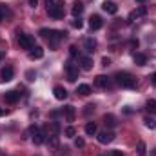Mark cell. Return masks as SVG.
I'll list each match as a JSON object with an SVG mask.
<instances>
[{
    "instance_id": "1",
    "label": "cell",
    "mask_w": 156,
    "mask_h": 156,
    "mask_svg": "<svg viewBox=\"0 0 156 156\" xmlns=\"http://www.w3.org/2000/svg\"><path fill=\"white\" fill-rule=\"evenodd\" d=\"M40 37L49 40V45L55 49L60 40H64L67 37V33L66 31H56V29H40Z\"/></svg>"
},
{
    "instance_id": "2",
    "label": "cell",
    "mask_w": 156,
    "mask_h": 156,
    "mask_svg": "<svg viewBox=\"0 0 156 156\" xmlns=\"http://www.w3.org/2000/svg\"><path fill=\"white\" fill-rule=\"evenodd\" d=\"M115 78H116L118 85H122V87H125V89H134V87H136V78L133 76L131 73L120 71V73H116Z\"/></svg>"
},
{
    "instance_id": "3",
    "label": "cell",
    "mask_w": 156,
    "mask_h": 156,
    "mask_svg": "<svg viewBox=\"0 0 156 156\" xmlns=\"http://www.w3.org/2000/svg\"><path fill=\"white\" fill-rule=\"evenodd\" d=\"M47 15L55 20H62L64 18V7L60 4H53L51 7H47Z\"/></svg>"
},
{
    "instance_id": "4",
    "label": "cell",
    "mask_w": 156,
    "mask_h": 156,
    "mask_svg": "<svg viewBox=\"0 0 156 156\" xmlns=\"http://www.w3.org/2000/svg\"><path fill=\"white\" fill-rule=\"evenodd\" d=\"M18 45L22 47V49H33L35 47V42H33V38L29 37V35H26V33H18Z\"/></svg>"
},
{
    "instance_id": "5",
    "label": "cell",
    "mask_w": 156,
    "mask_h": 156,
    "mask_svg": "<svg viewBox=\"0 0 156 156\" xmlns=\"http://www.w3.org/2000/svg\"><path fill=\"white\" fill-rule=\"evenodd\" d=\"M96 138H98V142L100 144H111L113 140H115V133L113 131H102V133H96Z\"/></svg>"
},
{
    "instance_id": "6",
    "label": "cell",
    "mask_w": 156,
    "mask_h": 156,
    "mask_svg": "<svg viewBox=\"0 0 156 156\" xmlns=\"http://www.w3.org/2000/svg\"><path fill=\"white\" fill-rule=\"evenodd\" d=\"M66 71H67V80H69V82H76V78H78V67H75V64H73L71 60L66 64Z\"/></svg>"
},
{
    "instance_id": "7",
    "label": "cell",
    "mask_w": 156,
    "mask_h": 156,
    "mask_svg": "<svg viewBox=\"0 0 156 156\" xmlns=\"http://www.w3.org/2000/svg\"><path fill=\"white\" fill-rule=\"evenodd\" d=\"M31 133H33V142H35L37 145H42V144L45 142V133L38 131V127H37V125H33V127H31Z\"/></svg>"
},
{
    "instance_id": "8",
    "label": "cell",
    "mask_w": 156,
    "mask_h": 156,
    "mask_svg": "<svg viewBox=\"0 0 156 156\" xmlns=\"http://www.w3.org/2000/svg\"><path fill=\"white\" fill-rule=\"evenodd\" d=\"M102 26H104V20H102L98 15H93V16L89 18V27H91V31H98Z\"/></svg>"
},
{
    "instance_id": "9",
    "label": "cell",
    "mask_w": 156,
    "mask_h": 156,
    "mask_svg": "<svg viewBox=\"0 0 156 156\" xmlns=\"http://www.w3.org/2000/svg\"><path fill=\"white\" fill-rule=\"evenodd\" d=\"M102 9H104L105 13H109V15H116L118 13V5L115 2H111V0H105V2L102 4Z\"/></svg>"
},
{
    "instance_id": "10",
    "label": "cell",
    "mask_w": 156,
    "mask_h": 156,
    "mask_svg": "<svg viewBox=\"0 0 156 156\" xmlns=\"http://www.w3.org/2000/svg\"><path fill=\"white\" fill-rule=\"evenodd\" d=\"M13 75H15L13 67L7 66V67H4V69L0 71V80H2V82H9V80H13Z\"/></svg>"
},
{
    "instance_id": "11",
    "label": "cell",
    "mask_w": 156,
    "mask_h": 156,
    "mask_svg": "<svg viewBox=\"0 0 156 156\" xmlns=\"http://www.w3.org/2000/svg\"><path fill=\"white\" fill-rule=\"evenodd\" d=\"M145 15H147V7H145V5H138L136 11H133V13L129 15V22H133L136 16H145Z\"/></svg>"
},
{
    "instance_id": "12",
    "label": "cell",
    "mask_w": 156,
    "mask_h": 156,
    "mask_svg": "<svg viewBox=\"0 0 156 156\" xmlns=\"http://www.w3.org/2000/svg\"><path fill=\"white\" fill-rule=\"evenodd\" d=\"M4 98H5L7 104H16V102L20 100V93H16V91H7Z\"/></svg>"
},
{
    "instance_id": "13",
    "label": "cell",
    "mask_w": 156,
    "mask_h": 156,
    "mask_svg": "<svg viewBox=\"0 0 156 156\" xmlns=\"http://www.w3.org/2000/svg\"><path fill=\"white\" fill-rule=\"evenodd\" d=\"M45 131L49 133V136H56L60 133V123L58 122H51L49 125H45Z\"/></svg>"
},
{
    "instance_id": "14",
    "label": "cell",
    "mask_w": 156,
    "mask_h": 156,
    "mask_svg": "<svg viewBox=\"0 0 156 156\" xmlns=\"http://www.w3.org/2000/svg\"><path fill=\"white\" fill-rule=\"evenodd\" d=\"M64 115H66V120H67V122H75L76 111H75L73 105H66V107H64Z\"/></svg>"
},
{
    "instance_id": "15",
    "label": "cell",
    "mask_w": 156,
    "mask_h": 156,
    "mask_svg": "<svg viewBox=\"0 0 156 156\" xmlns=\"http://www.w3.org/2000/svg\"><path fill=\"white\" fill-rule=\"evenodd\" d=\"M80 67L83 71H91L93 69V60L89 56H80Z\"/></svg>"
},
{
    "instance_id": "16",
    "label": "cell",
    "mask_w": 156,
    "mask_h": 156,
    "mask_svg": "<svg viewBox=\"0 0 156 156\" xmlns=\"http://www.w3.org/2000/svg\"><path fill=\"white\" fill-rule=\"evenodd\" d=\"M53 93H55V98H56V100H66V98H67V91H66L62 85H56V87L53 89Z\"/></svg>"
},
{
    "instance_id": "17",
    "label": "cell",
    "mask_w": 156,
    "mask_h": 156,
    "mask_svg": "<svg viewBox=\"0 0 156 156\" xmlns=\"http://www.w3.org/2000/svg\"><path fill=\"white\" fill-rule=\"evenodd\" d=\"M94 82H96V85H98V87H105V89H107V87H111V80L105 76V75H98Z\"/></svg>"
},
{
    "instance_id": "18",
    "label": "cell",
    "mask_w": 156,
    "mask_h": 156,
    "mask_svg": "<svg viewBox=\"0 0 156 156\" xmlns=\"http://www.w3.org/2000/svg\"><path fill=\"white\" fill-rule=\"evenodd\" d=\"M44 56V49L40 47V45H35L31 51H29V58H33V60H38Z\"/></svg>"
},
{
    "instance_id": "19",
    "label": "cell",
    "mask_w": 156,
    "mask_h": 156,
    "mask_svg": "<svg viewBox=\"0 0 156 156\" xmlns=\"http://www.w3.org/2000/svg\"><path fill=\"white\" fill-rule=\"evenodd\" d=\"M104 123H105V127H109V129H113V127H116V118L113 116V115H105L104 116Z\"/></svg>"
},
{
    "instance_id": "20",
    "label": "cell",
    "mask_w": 156,
    "mask_h": 156,
    "mask_svg": "<svg viewBox=\"0 0 156 156\" xmlns=\"http://www.w3.org/2000/svg\"><path fill=\"white\" fill-rule=\"evenodd\" d=\"M83 47H85V51H87V53H93V51H94V47H96V40H94V38H85Z\"/></svg>"
},
{
    "instance_id": "21",
    "label": "cell",
    "mask_w": 156,
    "mask_h": 156,
    "mask_svg": "<svg viewBox=\"0 0 156 156\" xmlns=\"http://www.w3.org/2000/svg\"><path fill=\"white\" fill-rule=\"evenodd\" d=\"M82 11H83V4L76 0V2L73 4V7H71V13H73L75 16H80V15H82Z\"/></svg>"
},
{
    "instance_id": "22",
    "label": "cell",
    "mask_w": 156,
    "mask_h": 156,
    "mask_svg": "<svg viewBox=\"0 0 156 156\" xmlns=\"http://www.w3.org/2000/svg\"><path fill=\"white\" fill-rule=\"evenodd\" d=\"M96 133H98V129H96V123H94V122H87V125H85V134L93 136V134H96Z\"/></svg>"
},
{
    "instance_id": "23",
    "label": "cell",
    "mask_w": 156,
    "mask_h": 156,
    "mask_svg": "<svg viewBox=\"0 0 156 156\" xmlns=\"http://www.w3.org/2000/svg\"><path fill=\"white\" fill-rule=\"evenodd\" d=\"M76 93L78 94H82V96H89V94H91V87H89L87 83H82V85H78Z\"/></svg>"
},
{
    "instance_id": "24",
    "label": "cell",
    "mask_w": 156,
    "mask_h": 156,
    "mask_svg": "<svg viewBox=\"0 0 156 156\" xmlns=\"http://www.w3.org/2000/svg\"><path fill=\"white\" fill-rule=\"evenodd\" d=\"M134 64H136V66H145V64H147V56L142 55V53H136V55H134Z\"/></svg>"
},
{
    "instance_id": "25",
    "label": "cell",
    "mask_w": 156,
    "mask_h": 156,
    "mask_svg": "<svg viewBox=\"0 0 156 156\" xmlns=\"http://www.w3.org/2000/svg\"><path fill=\"white\" fill-rule=\"evenodd\" d=\"M9 15V9H7V5H4V4H0V22L5 18Z\"/></svg>"
},
{
    "instance_id": "26",
    "label": "cell",
    "mask_w": 156,
    "mask_h": 156,
    "mask_svg": "<svg viewBox=\"0 0 156 156\" xmlns=\"http://www.w3.org/2000/svg\"><path fill=\"white\" fill-rule=\"evenodd\" d=\"M66 136H67V138H75V136H76V129H75L73 125H69V127L66 129Z\"/></svg>"
},
{
    "instance_id": "27",
    "label": "cell",
    "mask_w": 156,
    "mask_h": 156,
    "mask_svg": "<svg viewBox=\"0 0 156 156\" xmlns=\"http://www.w3.org/2000/svg\"><path fill=\"white\" fill-rule=\"evenodd\" d=\"M147 111L156 113V100H149V102H147Z\"/></svg>"
},
{
    "instance_id": "28",
    "label": "cell",
    "mask_w": 156,
    "mask_h": 156,
    "mask_svg": "<svg viewBox=\"0 0 156 156\" xmlns=\"http://www.w3.org/2000/svg\"><path fill=\"white\" fill-rule=\"evenodd\" d=\"M144 122H145V125H147L149 129H154V127H156V122L153 120V118H149V116H147L145 120H144Z\"/></svg>"
},
{
    "instance_id": "29",
    "label": "cell",
    "mask_w": 156,
    "mask_h": 156,
    "mask_svg": "<svg viewBox=\"0 0 156 156\" xmlns=\"http://www.w3.org/2000/svg\"><path fill=\"white\" fill-rule=\"evenodd\" d=\"M138 154H145V144L144 142H138Z\"/></svg>"
},
{
    "instance_id": "30",
    "label": "cell",
    "mask_w": 156,
    "mask_h": 156,
    "mask_svg": "<svg viewBox=\"0 0 156 156\" xmlns=\"http://www.w3.org/2000/svg\"><path fill=\"white\" fill-rule=\"evenodd\" d=\"M69 55H71L73 58H76V56H78V49H76V45H71V47H69Z\"/></svg>"
},
{
    "instance_id": "31",
    "label": "cell",
    "mask_w": 156,
    "mask_h": 156,
    "mask_svg": "<svg viewBox=\"0 0 156 156\" xmlns=\"http://www.w3.org/2000/svg\"><path fill=\"white\" fill-rule=\"evenodd\" d=\"M82 26H83V22H82L80 18H75V20H73V27H76V29H82Z\"/></svg>"
},
{
    "instance_id": "32",
    "label": "cell",
    "mask_w": 156,
    "mask_h": 156,
    "mask_svg": "<svg viewBox=\"0 0 156 156\" xmlns=\"http://www.w3.org/2000/svg\"><path fill=\"white\" fill-rule=\"evenodd\" d=\"M26 78H27L29 82H33V80L37 78V75H35V71H27V73H26Z\"/></svg>"
},
{
    "instance_id": "33",
    "label": "cell",
    "mask_w": 156,
    "mask_h": 156,
    "mask_svg": "<svg viewBox=\"0 0 156 156\" xmlns=\"http://www.w3.org/2000/svg\"><path fill=\"white\" fill-rule=\"evenodd\" d=\"M75 145H76L78 149H80V147H83V145H85V142H83V138H76V140H75Z\"/></svg>"
},
{
    "instance_id": "34",
    "label": "cell",
    "mask_w": 156,
    "mask_h": 156,
    "mask_svg": "<svg viewBox=\"0 0 156 156\" xmlns=\"http://www.w3.org/2000/svg\"><path fill=\"white\" fill-rule=\"evenodd\" d=\"M93 111H94V105H93V104H89V105H85V111H83V113H85V115H91Z\"/></svg>"
},
{
    "instance_id": "35",
    "label": "cell",
    "mask_w": 156,
    "mask_h": 156,
    "mask_svg": "<svg viewBox=\"0 0 156 156\" xmlns=\"http://www.w3.org/2000/svg\"><path fill=\"white\" fill-rule=\"evenodd\" d=\"M102 66H104V67H107V66H111V60H109L107 56H104V58H102Z\"/></svg>"
},
{
    "instance_id": "36",
    "label": "cell",
    "mask_w": 156,
    "mask_h": 156,
    "mask_svg": "<svg viewBox=\"0 0 156 156\" xmlns=\"http://www.w3.org/2000/svg\"><path fill=\"white\" fill-rule=\"evenodd\" d=\"M151 83H153V87H156V73L151 75Z\"/></svg>"
},
{
    "instance_id": "37",
    "label": "cell",
    "mask_w": 156,
    "mask_h": 156,
    "mask_svg": "<svg viewBox=\"0 0 156 156\" xmlns=\"http://www.w3.org/2000/svg\"><path fill=\"white\" fill-rule=\"evenodd\" d=\"M111 156H123V153H122V151H113Z\"/></svg>"
},
{
    "instance_id": "38",
    "label": "cell",
    "mask_w": 156,
    "mask_h": 156,
    "mask_svg": "<svg viewBox=\"0 0 156 156\" xmlns=\"http://www.w3.org/2000/svg\"><path fill=\"white\" fill-rule=\"evenodd\" d=\"M37 4H38V0H29V5L31 7H37Z\"/></svg>"
},
{
    "instance_id": "39",
    "label": "cell",
    "mask_w": 156,
    "mask_h": 156,
    "mask_svg": "<svg viewBox=\"0 0 156 156\" xmlns=\"http://www.w3.org/2000/svg\"><path fill=\"white\" fill-rule=\"evenodd\" d=\"M7 113H9V111H7V109H0V116H5V115H7Z\"/></svg>"
},
{
    "instance_id": "40",
    "label": "cell",
    "mask_w": 156,
    "mask_h": 156,
    "mask_svg": "<svg viewBox=\"0 0 156 156\" xmlns=\"http://www.w3.org/2000/svg\"><path fill=\"white\" fill-rule=\"evenodd\" d=\"M45 2H47V7H51V5L55 4V0H45Z\"/></svg>"
},
{
    "instance_id": "41",
    "label": "cell",
    "mask_w": 156,
    "mask_h": 156,
    "mask_svg": "<svg viewBox=\"0 0 156 156\" xmlns=\"http://www.w3.org/2000/svg\"><path fill=\"white\" fill-rule=\"evenodd\" d=\"M4 58H5V53H4V51H0V62H2Z\"/></svg>"
},
{
    "instance_id": "42",
    "label": "cell",
    "mask_w": 156,
    "mask_h": 156,
    "mask_svg": "<svg viewBox=\"0 0 156 156\" xmlns=\"http://www.w3.org/2000/svg\"><path fill=\"white\" fill-rule=\"evenodd\" d=\"M136 2H145V0H136Z\"/></svg>"
},
{
    "instance_id": "43",
    "label": "cell",
    "mask_w": 156,
    "mask_h": 156,
    "mask_svg": "<svg viewBox=\"0 0 156 156\" xmlns=\"http://www.w3.org/2000/svg\"><path fill=\"white\" fill-rule=\"evenodd\" d=\"M154 156H156V151H154Z\"/></svg>"
},
{
    "instance_id": "44",
    "label": "cell",
    "mask_w": 156,
    "mask_h": 156,
    "mask_svg": "<svg viewBox=\"0 0 156 156\" xmlns=\"http://www.w3.org/2000/svg\"><path fill=\"white\" fill-rule=\"evenodd\" d=\"M138 156H142V154H138Z\"/></svg>"
}]
</instances>
